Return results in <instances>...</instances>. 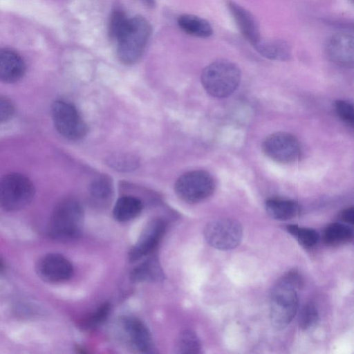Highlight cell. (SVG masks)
I'll return each instance as SVG.
<instances>
[{
    "mask_svg": "<svg viewBox=\"0 0 354 354\" xmlns=\"http://www.w3.org/2000/svg\"><path fill=\"white\" fill-rule=\"evenodd\" d=\"M4 268H5L4 263H3V261L1 260V259L0 258V272H2L4 270Z\"/></svg>",
    "mask_w": 354,
    "mask_h": 354,
    "instance_id": "obj_33",
    "label": "cell"
},
{
    "mask_svg": "<svg viewBox=\"0 0 354 354\" xmlns=\"http://www.w3.org/2000/svg\"><path fill=\"white\" fill-rule=\"evenodd\" d=\"M165 223L161 219H154L145 227L136 243L129 252L130 261H136L149 254L156 248L165 232Z\"/></svg>",
    "mask_w": 354,
    "mask_h": 354,
    "instance_id": "obj_12",
    "label": "cell"
},
{
    "mask_svg": "<svg viewBox=\"0 0 354 354\" xmlns=\"http://www.w3.org/2000/svg\"><path fill=\"white\" fill-rule=\"evenodd\" d=\"M15 113L13 102L6 97L0 95V123L10 121Z\"/></svg>",
    "mask_w": 354,
    "mask_h": 354,
    "instance_id": "obj_30",
    "label": "cell"
},
{
    "mask_svg": "<svg viewBox=\"0 0 354 354\" xmlns=\"http://www.w3.org/2000/svg\"><path fill=\"white\" fill-rule=\"evenodd\" d=\"M113 196L111 180L106 176H100L89 187L91 203L97 207L103 208L109 205Z\"/></svg>",
    "mask_w": 354,
    "mask_h": 354,
    "instance_id": "obj_18",
    "label": "cell"
},
{
    "mask_svg": "<svg viewBox=\"0 0 354 354\" xmlns=\"http://www.w3.org/2000/svg\"><path fill=\"white\" fill-rule=\"evenodd\" d=\"M35 189L24 174L12 172L0 178V208L7 212L19 211L33 200Z\"/></svg>",
    "mask_w": 354,
    "mask_h": 354,
    "instance_id": "obj_5",
    "label": "cell"
},
{
    "mask_svg": "<svg viewBox=\"0 0 354 354\" xmlns=\"http://www.w3.org/2000/svg\"><path fill=\"white\" fill-rule=\"evenodd\" d=\"M201 83L206 92L216 98L230 96L238 88L241 73L234 63L225 59L207 66L201 74Z\"/></svg>",
    "mask_w": 354,
    "mask_h": 354,
    "instance_id": "obj_3",
    "label": "cell"
},
{
    "mask_svg": "<svg viewBox=\"0 0 354 354\" xmlns=\"http://www.w3.org/2000/svg\"><path fill=\"white\" fill-rule=\"evenodd\" d=\"M253 46L260 55L269 59L287 61L291 56L290 46L282 39L261 38Z\"/></svg>",
    "mask_w": 354,
    "mask_h": 354,
    "instance_id": "obj_16",
    "label": "cell"
},
{
    "mask_svg": "<svg viewBox=\"0 0 354 354\" xmlns=\"http://www.w3.org/2000/svg\"><path fill=\"white\" fill-rule=\"evenodd\" d=\"M83 225L84 211L81 204L74 198H68L55 207L50 218L48 233L54 239L70 241L81 236Z\"/></svg>",
    "mask_w": 354,
    "mask_h": 354,
    "instance_id": "obj_2",
    "label": "cell"
},
{
    "mask_svg": "<svg viewBox=\"0 0 354 354\" xmlns=\"http://www.w3.org/2000/svg\"><path fill=\"white\" fill-rule=\"evenodd\" d=\"M162 272L156 259H149L135 268L131 272L134 281H158L162 278Z\"/></svg>",
    "mask_w": 354,
    "mask_h": 354,
    "instance_id": "obj_22",
    "label": "cell"
},
{
    "mask_svg": "<svg viewBox=\"0 0 354 354\" xmlns=\"http://www.w3.org/2000/svg\"><path fill=\"white\" fill-rule=\"evenodd\" d=\"M301 279L295 270L289 271L276 283L270 299V316L277 330L287 327L295 316L298 307L297 290Z\"/></svg>",
    "mask_w": 354,
    "mask_h": 354,
    "instance_id": "obj_1",
    "label": "cell"
},
{
    "mask_svg": "<svg viewBox=\"0 0 354 354\" xmlns=\"http://www.w3.org/2000/svg\"><path fill=\"white\" fill-rule=\"evenodd\" d=\"M265 209L272 218L286 221L295 217L299 211L298 203L292 200L270 198L265 203Z\"/></svg>",
    "mask_w": 354,
    "mask_h": 354,
    "instance_id": "obj_17",
    "label": "cell"
},
{
    "mask_svg": "<svg viewBox=\"0 0 354 354\" xmlns=\"http://www.w3.org/2000/svg\"><path fill=\"white\" fill-rule=\"evenodd\" d=\"M203 234L206 241L213 248L229 250L240 243L243 227L236 220L221 218L208 223L204 228Z\"/></svg>",
    "mask_w": 354,
    "mask_h": 354,
    "instance_id": "obj_8",
    "label": "cell"
},
{
    "mask_svg": "<svg viewBox=\"0 0 354 354\" xmlns=\"http://www.w3.org/2000/svg\"><path fill=\"white\" fill-rule=\"evenodd\" d=\"M262 149L266 156L281 164H289L298 160L301 147L298 140L287 132H276L263 142Z\"/></svg>",
    "mask_w": 354,
    "mask_h": 354,
    "instance_id": "obj_9",
    "label": "cell"
},
{
    "mask_svg": "<svg viewBox=\"0 0 354 354\" xmlns=\"http://www.w3.org/2000/svg\"><path fill=\"white\" fill-rule=\"evenodd\" d=\"M225 5L242 35L252 45L255 44L261 37L254 17L250 12L232 0H225Z\"/></svg>",
    "mask_w": 354,
    "mask_h": 354,
    "instance_id": "obj_13",
    "label": "cell"
},
{
    "mask_svg": "<svg viewBox=\"0 0 354 354\" xmlns=\"http://www.w3.org/2000/svg\"><path fill=\"white\" fill-rule=\"evenodd\" d=\"M178 24L184 32L192 36L206 38L213 33L210 24L205 19L196 15H182L178 19Z\"/></svg>",
    "mask_w": 354,
    "mask_h": 354,
    "instance_id": "obj_20",
    "label": "cell"
},
{
    "mask_svg": "<svg viewBox=\"0 0 354 354\" xmlns=\"http://www.w3.org/2000/svg\"><path fill=\"white\" fill-rule=\"evenodd\" d=\"M340 219L344 223L353 225L354 220V209L353 207L344 209L340 214Z\"/></svg>",
    "mask_w": 354,
    "mask_h": 354,
    "instance_id": "obj_31",
    "label": "cell"
},
{
    "mask_svg": "<svg viewBox=\"0 0 354 354\" xmlns=\"http://www.w3.org/2000/svg\"><path fill=\"white\" fill-rule=\"evenodd\" d=\"M353 229L342 223H333L328 225L323 233V241L328 246H338L352 241Z\"/></svg>",
    "mask_w": 354,
    "mask_h": 354,
    "instance_id": "obj_21",
    "label": "cell"
},
{
    "mask_svg": "<svg viewBox=\"0 0 354 354\" xmlns=\"http://www.w3.org/2000/svg\"><path fill=\"white\" fill-rule=\"evenodd\" d=\"M51 117L57 131L69 140H79L87 132V127L76 107L71 102L55 100L51 106Z\"/></svg>",
    "mask_w": 354,
    "mask_h": 354,
    "instance_id": "obj_7",
    "label": "cell"
},
{
    "mask_svg": "<svg viewBox=\"0 0 354 354\" xmlns=\"http://www.w3.org/2000/svg\"><path fill=\"white\" fill-rule=\"evenodd\" d=\"M319 320V313L314 304H306L301 310L299 326L303 330H308L315 326Z\"/></svg>",
    "mask_w": 354,
    "mask_h": 354,
    "instance_id": "obj_27",
    "label": "cell"
},
{
    "mask_svg": "<svg viewBox=\"0 0 354 354\" xmlns=\"http://www.w3.org/2000/svg\"><path fill=\"white\" fill-rule=\"evenodd\" d=\"M328 59L342 67H353L354 62L353 36L342 32L331 35L324 48Z\"/></svg>",
    "mask_w": 354,
    "mask_h": 354,
    "instance_id": "obj_11",
    "label": "cell"
},
{
    "mask_svg": "<svg viewBox=\"0 0 354 354\" xmlns=\"http://www.w3.org/2000/svg\"><path fill=\"white\" fill-rule=\"evenodd\" d=\"M122 327L129 343L142 353L151 351V335L145 324L133 317H126L122 320Z\"/></svg>",
    "mask_w": 354,
    "mask_h": 354,
    "instance_id": "obj_14",
    "label": "cell"
},
{
    "mask_svg": "<svg viewBox=\"0 0 354 354\" xmlns=\"http://www.w3.org/2000/svg\"><path fill=\"white\" fill-rule=\"evenodd\" d=\"M26 73V64L15 51L0 49V82L13 84L21 80Z\"/></svg>",
    "mask_w": 354,
    "mask_h": 354,
    "instance_id": "obj_15",
    "label": "cell"
},
{
    "mask_svg": "<svg viewBox=\"0 0 354 354\" xmlns=\"http://www.w3.org/2000/svg\"><path fill=\"white\" fill-rule=\"evenodd\" d=\"M110 163L117 169L131 170L136 167L138 161L130 155L119 154L111 158Z\"/></svg>",
    "mask_w": 354,
    "mask_h": 354,
    "instance_id": "obj_29",
    "label": "cell"
},
{
    "mask_svg": "<svg viewBox=\"0 0 354 354\" xmlns=\"http://www.w3.org/2000/svg\"><path fill=\"white\" fill-rule=\"evenodd\" d=\"M176 349L178 353H199L201 344L197 335L191 330H185L179 335Z\"/></svg>",
    "mask_w": 354,
    "mask_h": 354,
    "instance_id": "obj_23",
    "label": "cell"
},
{
    "mask_svg": "<svg viewBox=\"0 0 354 354\" xmlns=\"http://www.w3.org/2000/svg\"><path fill=\"white\" fill-rule=\"evenodd\" d=\"M142 1L150 7H153L155 5V0H142Z\"/></svg>",
    "mask_w": 354,
    "mask_h": 354,
    "instance_id": "obj_32",
    "label": "cell"
},
{
    "mask_svg": "<svg viewBox=\"0 0 354 354\" xmlns=\"http://www.w3.org/2000/svg\"><path fill=\"white\" fill-rule=\"evenodd\" d=\"M142 201L132 196L119 198L113 207L114 218L120 222H127L136 218L142 212Z\"/></svg>",
    "mask_w": 354,
    "mask_h": 354,
    "instance_id": "obj_19",
    "label": "cell"
},
{
    "mask_svg": "<svg viewBox=\"0 0 354 354\" xmlns=\"http://www.w3.org/2000/svg\"><path fill=\"white\" fill-rule=\"evenodd\" d=\"M129 18L120 9H114L111 15L109 24V34L111 38L117 39L125 30Z\"/></svg>",
    "mask_w": 354,
    "mask_h": 354,
    "instance_id": "obj_26",
    "label": "cell"
},
{
    "mask_svg": "<svg viewBox=\"0 0 354 354\" xmlns=\"http://www.w3.org/2000/svg\"><path fill=\"white\" fill-rule=\"evenodd\" d=\"M36 271L39 277L45 281L61 283L72 277L73 268L70 261L64 256L50 253L38 261Z\"/></svg>",
    "mask_w": 354,
    "mask_h": 354,
    "instance_id": "obj_10",
    "label": "cell"
},
{
    "mask_svg": "<svg viewBox=\"0 0 354 354\" xmlns=\"http://www.w3.org/2000/svg\"><path fill=\"white\" fill-rule=\"evenodd\" d=\"M111 307L109 303L102 304L95 311L84 317L80 322L84 329H92L101 324L107 318Z\"/></svg>",
    "mask_w": 354,
    "mask_h": 354,
    "instance_id": "obj_25",
    "label": "cell"
},
{
    "mask_svg": "<svg viewBox=\"0 0 354 354\" xmlns=\"http://www.w3.org/2000/svg\"><path fill=\"white\" fill-rule=\"evenodd\" d=\"M151 33L149 21L142 17L129 19L128 24L117 39V56L120 62L132 65L142 56Z\"/></svg>",
    "mask_w": 354,
    "mask_h": 354,
    "instance_id": "obj_4",
    "label": "cell"
},
{
    "mask_svg": "<svg viewBox=\"0 0 354 354\" xmlns=\"http://www.w3.org/2000/svg\"><path fill=\"white\" fill-rule=\"evenodd\" d=\"M215 180L204 170H194L181 175L175 183V192L188 203H197L209 198L214 192Z\"/></svg>",
    "mask_w": 354,
    "mask_h": 354,
    "instance_id": "obj_6",
    "label": "cell"
},
{
    "mask_svg": "<svg viewBox=\"0 0 354 354\" xmlns=\"http://www.w3.org/2000/svg\"><path fill=\"white\" fill-rule=\"evenodd\" d=\"M351 1L353 2V0H351Z\"/></svg>",
    "mask_w": 354,
    "mask_h": 354,
    "instance_id": "obj_34",
    "label": "cell"
},
{
    "mask_svg": "<svg viewBox=\"0 0 354 354\" xmlns=\"http://www.w3.org/2000/svg\"><path fill=\"white\" fill-rule=\"evenodd\" d=\"M335 110L338 117L346 124L353 126V105L348 101L339 100L335 101Z\"/></svg>",
    "mask_w": 354,
    "mask_h": 354,
    "instance_id": "obj_28",
    "label": "cell"
},
{
    "mask_svg": "<svg viewBox=\"0 0 354 354\" xmlns=\"http://www.w3.org/2000/svg\"><path fill=\"white\" fill-rule=\"evenodd\" d=\"M290 234L295 236L304 248H311L319 241V234L313 229L301 227L297 225H289L286 227Z\"/></svg>",
    "mask_w": 354,
    "mask_h": 354,
    "instance_id": "obj_24",
    "label": "cell"
}]
</instances>
